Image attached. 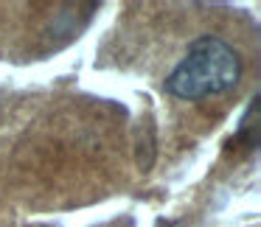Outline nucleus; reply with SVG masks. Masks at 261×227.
Instances as JSON below:
<instances>
[{"mask_svg": "<svg viewBox=\"0 0 261 227\" xmlns=\"http://www.w3.org/2000/svg\"><path fill=\"white\" fill-rule=\"evenodd\" d=\"M242 79V56L222 37L205 34L186 48V56L166 79V93L180 101H202L230 93Z\"/></svg>", "mask_w": 261, "mask_h": 227, "instance_id": "obj_1", "label": "nucleus"}]
</instances>
